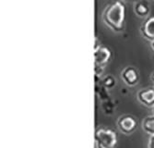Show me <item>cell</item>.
I'll return each instance as SVG.
<instances>
[{
	"label": "cell",
	"mask_w": 154,
	"mask_h": 148,
	"mask_svg": "<svg viewBox=\"0 0 154 148\" xmlns=\"http://www.w3.org/2000/svg\"><path fill=\"white\" fill-rule=\"evenodd\" d=\"M125 18V5L119 0L109 4L103 13V20L105 25H107L111 30L117 33L124 30Z\"/></svg>",
	"instance_id": "1"
},
{
	"label": "cell",
	"mask_w": 154,
	"mask_h": 148,
	"mask_svg": "<svg viewBox=\"0 0 154 148\" xmlns=\"http://www.w3.org/2000/svg\"><path fill=\"white\" fill-rule=\"evenodd\" d=\"M117 143L116 133L111 129L99 128L95 131V146L100 148H112Z\"/></svg>",
	"instance_id": "2"
},
{
	"label": "cell",
	"mask_w": 154,
	"mask_h": 148,
	"mask_svg": "<svg viewBox=\"0 0 154 148\" xmlns=\"http://www.w3.org/2000/svg\"><path fill=\"white\" fill-rule=\"evenodd\" d=\"M117 127L122 133L130 135L137 129V120L130 115L121 116L117 120Z\"/></svg>",
	"instance_id": "3"
},
{
	"label": "cell",
	"mask_w": 154,
	"mask_h": 148,
	"mask_svg": "<svg viewBox=\"0 0 154 148\" xmlns=\"http://www.w3.org/2000/svg\"><path fill=\"white\" fill-rule=\"evenodd\" d=\"M121 78L128 86H135L138 83L139 74L137 70L133 66H128L122 71Z\"/></svg>",
	"instance_id": "4"
},
{
	"label": "cell",
	"mask_w": 154,
	"mask_h": 148,
	"mask_svg": "<svg viewBox=\"0 0 154 148\" xmlns=\"http://www.w3.org/2000/svg\"><path fill=\"white\" fill-rule=\"evenodd\" d=\"M112 54L109 48L104 46H100L94 49V63L97 66L104 67L111 59Z\"/></svg>",
	"instance_id": "5"
},
{
	"label": "cell",
	"mask_w": 154,
	"mask_h": 148,
	"mask_svg": "<svg viewBox=\"0 0 154 148\" xmlns=\"http://www.w3.org/2000/svg\"><path fill=\"white\" fill-rule=\"evenodd\" d=\"M137 99L148 107L154 106V88L142 89L137 93Z\"/></svg>",
	"instance_id": "6"
},
{
	"label": "cell",
	"mask_w": 154,
	"mask_h": 148,
	"mask_svg": "<svg viewBox=\"0 0 154 148\" xmlns=\"http://www.w3.org/2000/svg\"><path fill=\"white\" fill-rule=\"evenodd\" d=\"M141 33L149 41L154 40V16L149 18L141 26Z\"/></svg>",
	"instance_id": "7"
},
{
	"label": "cell",
	"mask_w": 154,
	"mask_h": 148,
	"mask_svg": "<svg viewBox=\"0 0 154 148\" xmlns=\"http://www.w3.org/2000/svg\"><path fill=\"white\" fill-rule=\"evenodd\" d=\"M134 12L139 18H146L149 15V5L145 0H138L134 5Z\"/></svg>",
	"instance_id": "8"
},
{
	"label": "cell",
	"mask_w": 154,
	"mask_h": 148,
	"mask_svg": "<svg viewBox=\"0 0 154 148\" xmlns=\"http://www.w3.org/2000/svg\"><path fill=\"white\" fill-rule=\"evenodd\" d=\"M142 130L149 135H154V115L146 117L142 121Z\"/></svg>",
	"instance_id": "9"
},
{
	"label": "cell",
	"mask_w": 154,
	"mask_h": 148,
	"mask_svg": "<svg viewBox=\"0 0 154 148\" xmlns=\"http://www.w3.org/2000/svg\"><path fill=\"white\" fill-rule=\"evenodd\" d=\"M102 84L107 89V90H111L113 89L116 84V79L112 76V75H107L106 77H104L102 80Z\"/></svg>",
	"instance_id": "10"
},
{
	"label": "cell",
	"mask_w": 154,
	"mask_h": 148,
	"mask_svg": "<svg viewBox=\"0 0 154 148\" xmlns=\"http://www.w3.org/2000/svg\"><path fill=\"white\" fill-rule=\"evenodd\" d=\"M96 93L99 96L100 99L103 101H106V100H110L109 98V93H108V90L103 85L100 84V86H98L96 84Z\"/></svg>",
	"instance_id": "11"
},
{
	"label": "cell",
	"mask_w": 154,
	"mask_h": 148,
	"mask_svg": "<svg viewBox=\"0 0 154 148\" xmlns=\"http://www.w3.org/2000/svg\"><path fill=\"white\" fill-rule=\"evenodd\" d=\"M103 110L105 111V113H107V114H112V113H113L114 109H115L113 103H112L110 100L104 101V103L103 105Z\"/></svg>",
	"instance_id": "12"
},
{
	"label": "cell",
	"mask_w": 154,
	"mask_h": 148,
	"mask_svg": "<svg viewBox=\"0 0 154 148\" xmlns=\"http://www.w3.org/2000/svg\"><path fill=\"white\" fill-rule=\"evenodd\" d=\"M148 147H149V148H154V135H150V136H149Z\"/></svg>",
	"instance_id": "13"
},
{
	"label": "cell",
	"mask_w": 154,
	"mask_h": 148,
	"mask_svg": "<svg viewBox=\"0 0 154 148\" xmlns=\"http://www.w3.org/2000/svg\"><path fill=\"white\" fill-rule=\"evenodd\" d=\"M101 46L99 45V40H98V38L96 37L95 38V46H94V49H97L98 47H100Z\"/></svg>",
	"instance_id": "14"
},
{
	"label": "cell",
	"mask_w": 154,
	"mask_h": 148,
	"mask_svg": "<svg viewBox=\"0 0 154 148\" xmlns=\"http://www.w3.org/2000/svg\"><path fill=\"white\" fill-rule=\"evenodd\" d=\"M150 47L152 48V50L154 51V40H153V41H151L150 42Z\"/></svg>",
	"instance_id": "15"
},
{
	"label": "cell",
	"mask_w": 154,
	"mask_h": 148,
	"mask_svg": "<svg viewBox=\"0 0 154 148\" xmlns=\"http://www.w3.org/2000/svg\"><path fill=\"white\" fill-rule=\"evenodd\" d=\"M150 79H151V80L153 82V84H154V72L151 74V76H150Z\"/></svg>",
	"instance_id": "16"
},
{
	"label": "cell",
	"mask_w": 154,
	"mask_h": 148,
	"mask_svg": "<svg viewBox=\"0 0 154 148\" xmlns=\"http://www.w3.org/2000/svg\"><path fill=\"white\" fill-rule=\"evenodd\" d=\"M153 115H154V106H153Z\"/></svg>",
	"instance_id": "17"
}]
</instances>
